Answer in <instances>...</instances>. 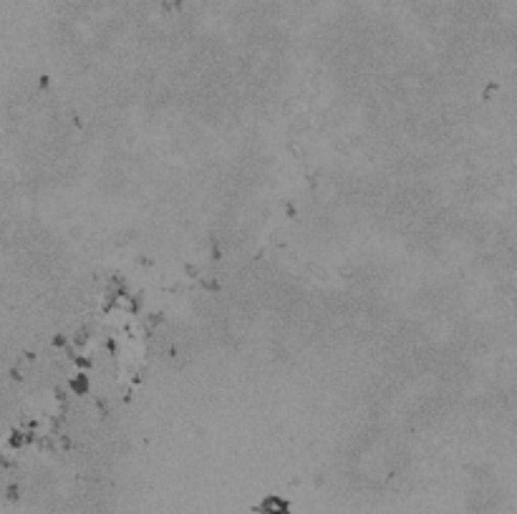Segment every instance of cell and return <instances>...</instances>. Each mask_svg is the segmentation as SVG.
Masks as SVG:
<instances>
[{"instance_id":"1","label":"cell","mask_w":517,"mask_h":514,"mask_svg":"<svg viewBox=\"0 0 517 514\" xmlns=\"http://www.w3.org/2000/svg\"><path fill=\"white\" fill-rule=\"evenodd\" d=\"M71 388H73L76 393H86V391H88V378H86L83 373H78V376L71 381Z\"/></svg>"}]
</instances>
